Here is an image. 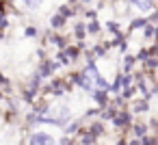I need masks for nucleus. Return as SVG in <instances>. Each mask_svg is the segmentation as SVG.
I'll return each instance as SVG.
<instances>
[{
    "instance_id": "obj_1",
    "label": "nucleus",
    "mask_w": 158,
    "mask_h": 145,
    "mask_svg": "<svg viewBox=\"0 0 158 145\" xmlns=\"http://www.w3.org/2000/svg\"><path fill=\"white\" fill-rule=\"evenodd\" d=\"M31 145H54V139L50 134H44V132H37L31 136Z\"/></svg>"
}]
</instances>
